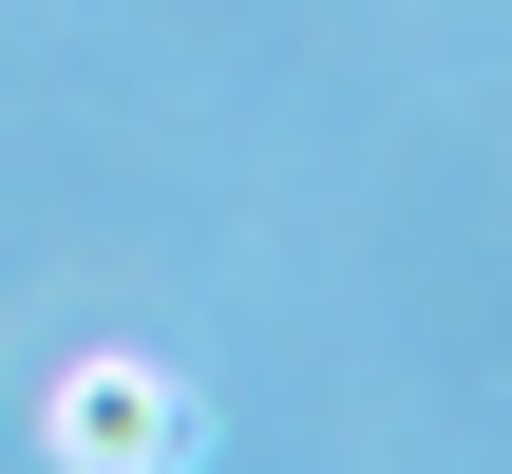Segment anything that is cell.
Wrapping results in <instances>:
<instances>
[{
    "instance_id": "cell-1",
    "label": "cell",
    "mask_w": 512,
    "mask_h": 474,
    "mask_svg": "<svg viewBox=\"0 0 512 474\" xmlns=\"http://www.w3.org/2000/svg\"><path fill=\"white\" fill-rule=\"evenodd\" d=\"M38 437H57V474H190V399H171V361H57Z\"/></svg>"
}]
</instances>
